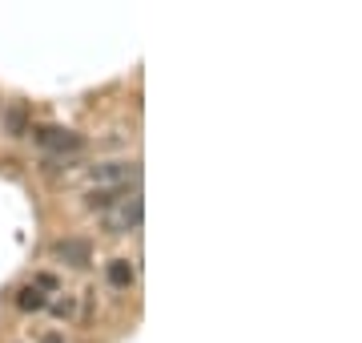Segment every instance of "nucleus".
Returning <instances> with one entry per match:
<instances>
[{
    "label": "nucleus",
    "instance_id": "obj_9",
    "mask_svg": "<svg viewBox=\"0 0 362 343\" xmlns=\"http://www.w3.org/2000/svg\"><path fill=\"white\" fill-rule=\"evenodd\" d=\"M33 283H37L40 291H57V287H61V283H57V275H37Z\"/></svg>",
    "mask_w": 362,
    "mask_h": 343
},
{
    "label": "nucleus",
    "instance_id": "obj_5",
    "mask_svg": "<svg viewBox=\"0 0 362 343\" xmlns=\"http://www.w3.org/2000/svg\"><path fill=\"white\" fill-rule=\"evenodd\" d=\"M4 133L8 137H25L28 133V106L25 101H8V109H4Z\"/></svg>",
    "mask_w": 362,
    "mask_h": 343
},
{
    "label": "nucleus",
    "instance_id": "obj_10",
    "mask_svg": "<svg viewBox=\"0 0 362 343\" xmlns=\"http://www.w3.org/2000/svg\"><path fill=\"white\" fill-rule=\"evenodd\" d=\"M52 315H61V319H65V315H73V303H69V299H61V303H52Z\"/></svg>",
    "mask_w": 362,
    "mask_h": 343
},
{
    "label": "nucleus",
    "instance_id": "obj_4",
    "mask_svg": "<svg viewBox=\"0 0 362 343\" xmlns=\"http://www.w3.org/2000/svg\"><path fill=\"white\" fill-rule=\"evenodd\" d=\"M85 178L105 182V186H125L129 178H137V166H129V162H105V166H89Z\"/></svg>",
    "mask_w": 362,
    "mask_h": 343
},
{
    "label": "nucleus",
    "instance_id": "obj_8",
    "mask_svg": "<svg viewBox=\"0 0 362 343\" xmlns=\"http://www.w3.org/2000/svg\"><path fill=\"white\" fill-rule=\"evenodd\" d=\"M105 275H109V283H113V287H129V283H133V263H129V259H113Z\"/></svg>",
    "mask_w": 362,
    "mask_h": 343
},
{
    "label": "nucleus",
    "instance_id": "obj_3",
    "mask_svg": "<svg viewBox=\"0 0 362 343\" xmlns=\"http://www.w3.org/2000/svg\"><path fill=\"white\" fill-rule=\"evenodd\" d=\"M52 259H61L69 266H89L93 263V242L89 238H61V242H52Z\"/></svg>",
    "mask_w": 362,
    "mask_h": 343
},
{
    "label": "nucleus",
    "instance_id": "obj_2",
    "mask_svg": "<svg viewBox=\"0 0 362 343\" xmlns=\"http://www.w3.org/2000/svg\"><path fill=\"white\" fill-rule=\"evenodd\" d=\"M37 137L40 150H49V154H81L85 150V133L77 130H65V125H40V130H28Z\"/></svg>",
    "mask_w": 362,
    "mask_h": 343
},
{
    "label": "nucleus",
    "instance_id": "obj_1",
    "mask_svg": "<svg viewBox=\"0 0 362 343\" xmlns=\"http://www.w3.org/2000/svg\"><path fill=\"white\" fill-rule=\"evenodd\" d=\"M145 218V202L137 194H125V198H117L113 206H105L101 210V230L105 235H129L137 230Z\"/></svg>",
    "mask_w": 362,
    "mask_h": 343
},
{
    "label": "nucleus",
    "instance_id": "obj_11",
    "mask_svg": "<svg viewBox=\"0 0 362 343\" xmlns=\"http://www.w3.org/2000/svg\"><path fill=\"white\" fill-rule=\"evenodd\" d=\"M40 343H61V335H45V339H40Z\"/></svg>",
    "mask_w": 362,
    "mask_h": 343
},
{
    "label": "nucleus",
    "instance_id": "obj_7",
    "mask_svg": "<svg viewBox=\"0 0 362 343\" xmlns=\"http://www.w3.org/2000/svg\"><path fill=\"white\" fill-rule=\"evenodd\" d=\"M117 198H125V186H97L89 194V206L93 210H105V206H113Z\"/></svg>",
    "mask_w": 362,
    "mask_h": 343
},
{
    "label": "nucleus",
    "instance_id": "obj_6",
    "mask_svg": "<svg viewBox=\"0 0 362 343\" xmlns=\"http://www.w3.org/2000/svg\"><path fill=\"white\" fill-rule=\"evenodd\" d=\"M16 307H21V311H45V307H49V295H45L37 283H28V287L16 291Z\"/></svg>",
    "mask_w": 362,
    "mask_h": 343
}]
</instances>
